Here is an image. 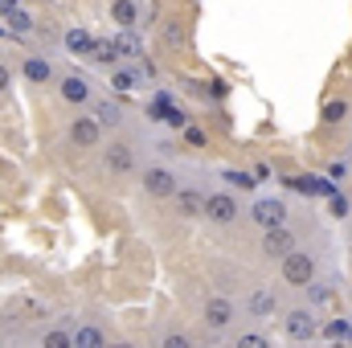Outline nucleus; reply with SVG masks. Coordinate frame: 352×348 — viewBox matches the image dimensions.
<instances>
[{"instance_id":"nucleus-1","label":"nucleus","mask_w":352,"mask_h":348,"mask_svg":"<svg viewBox=\"0 0 352 348\" xmlns=\"http://www.w3.org/2000/svg\"><path fill=\"white\" fill-rule=\"evenodd\" d=\"M316 270H320V262H316L311 250H291L287 259L278 262V279L287 287H295V291H307L316 283Z\"/></svg>"},{"instance_id":"nucleus-2","label":"nucleus","mask_w":352,"mask_h":348,"mask_svg":"<svg viewBox=\"0 0 352 348\" xmlns=\"http://www.w3.org/2000/svg\"><path fill=\"white\" fill-rule=\"evenodd\" d=\"M283 332H287L295 345L316 340V336H320V316H316V307H287V312H283Z\"/></svg>"},{"instance_id":"nucleus-3","label":"nucleus","mask_w":352,"mask_h":348,"mask_svg":"<svg viewBox=\"0 0 352 348\" xmlns=\"http://www.w3.org/2000/svg\"><path fill=\"white\" fill-rule=\"evenodd\" d=\"M201 320H205V328H209V332H230V328H234V320H238V303H234V299H226V295H209V299H205Z\"/></svg>"},{"instance_id":"nucleus-4","label":"nucleus","mask_w":352,"mask_h":348,"mask_svg":"<svg viewBox=\"0 0 352 348\" xmlns=\"http://www.w3.org/2000/svg\"><path fill=\"white\" fill-rule=\"evenodd\" d=\"M58 94H62V102H70V107H90V102H94V87H90L87 74H78V70H70V74L58 78Z\"/></svg>"},{"instance_id":"nucleus-5","label":"nucleus","mask_w":352,"mask_h":348,"mask_svg":"<svg viewBox=\"0 0 352 348\" xmlns=\"http://www.w3.org/2000/svg\"><path fill=\"white\" fill-rule=\"evenodd\" d=\"M250 217H254V226H263V230H278V226H287V201H278V197H258V201L250 205Z\"/></svg>"},{"instance_id":"nucleus-6","label":"nucleus","mask_w":352,"mask_h":348,"mask_svg":"<svg viewBox=\"0 0 352 348\" xmlns=\"http://www.w3.org/2000/svg\"><path fill=\"white\" fill-rule=\"evenodd\" d=\"M205 217H209L213 226H234V221L242 217V209H238V201H234L230 193H209V197H205Z\"/></svg>"},{"instance_id":"nucleus-7","label":"nucleus","mask_w":352,"mask_h":348,"mask_svg":"<svg viewBox=\"0 0 352 348\" xmlns=\"http://www.w3.org/2000/svg\"><path fill=\"white\" fill-rule=\"evenodd\" d=\"M66 135H70V144H74V148H82V152L102 144V127H98V119H94V115H74Z\"/></svg>"},{"instance_id":"nucleus-8","label":"nucleus","mask_w":352,"mask_h":348,"mask_svg":"<svg viewBox=\"0 0 352 348\" xmlns=\"http://www.w3.org/2000/svg\"><path fill=\"white\" fill-rule=\"evenodd\" d=\"M102 168L111 176H127L131 168H135V148L127 144V140H115L107 152H102Z\"/></svg>"},{"instance_id":"nucleus-9","label":"nucleus","mask_w":352,"mask_h":348,"mask_svg":"<svg viewBox=\"0 0 352 348\" xmlns=\"http://www.w3.org/2000/svg\"><path fill=\"white\" fill-rule=\"evenodd\" d=\"M144 193H148V197H173L176 193V173L164 168V164L144 168Z\"/></svg>"},{"instance_id":"nucleus-10","label":"nucleus","mask_w":352,"mask_h":348,"mask_svg":"<svg viewBox=\"0 0 352 348\" xmlns=\"http://www.w3.org/2000/svg\"><path fill=\"white\" fill-rule=\"evenodd\" d=\"M295 250V234L287 230V226H278V230H263V254L266 259H287Z\"/></svg>"},{"instance_id":"nucleus-11","label":"nucleus","mask_w":352,"mask_h":348,"mask_svg":"<svg viewBox=\"0 0 352 348\" xmlns=\"http://www.w3.org/2000/svg\"><path fill=\"white\" fill-rule=\"evenodd\" d=\"M21 74L33 83V87H50L58 74H54V62L50 58H41V54H29L25 62H21Z\"/></svg>"},{"instance_id":"nucleus-12","label":"nucleus","mask_w":352,"mask_h":348,"mask_svg":"<svg viewBox=\"0 0 352 348\" xmlns=\"http://www.w3.org/2000/svg\"><path fill=\"white\" fill-rule=\"evenodd\" d=\"M173 205H176V213H180V217H192V221H197V217H205V197H201L197 188H176Z\"/></svg>"},{"instance_id":"nucleus-13","label":"nucleus","mask_w":352,"mask_h":348,"mask_svg":"<svg viewBox=\"0 0 352 348\" xmlns=\"http://www.w3.org/2000/svg\"><path fill=\"white\" fill-rule=\"evenodd\" d=\"M295 193H303V197H332L336 193V184L328 180V176H291L287 180Z\"/></svg>"},{"instance_id":"nucleus-14","label":"nucleus","mask_w":352,"mask_h":348,"mask_svg":"<svg viewBox=\"0 0 352 348\" xmlns=\"http://www.w3.org/2000/svg\"><path fill=\"white\" fill-rule=\"evenodd\" d=\"M246 312H250L254 320H270V316L278 312L274 291H263V287H258V291H250V295H246Z\"/></svg>"},{"instance_id":"nucleus-15","label":"nucleus","mask_w":352,"mask_h":348,"mask_svg":"<svg viewBox=\"0 0 352 348\" xmlns=\"http://www.w3.org/2000/svg\"><path fill=\"white\" fill-rule=\"evenodd\" d=\"M111 45H115V54H119L123 62H135V58L144 54V41L135 37V29H119V33L111 37Z\"/></svg>"},{"instance_id":"nucleus-16","label":"nucleus","mask_w":352,"mask_h":348,"mask_svg":"<svg viewBox=\"0 0 352 348\" xmlns=\"http://www.w3.org/2000/svg\"><path fill=\"white\" fill-rule=\"evenodd\" d=\"M90 115L98 119V127H119V123H123V111H119L111 98H94V102H90Z\"/></svg>"},{"instance_id":"nucleus-17","label":"nucleus","mask_w":352,"mask_h":348,"mask_svg":"<svg viewBox=\"0 0 352 348\" xmlns=\"http://www.w3.org/2000/svg\"><path fill=\"white\" fill-rule=\"evenodd\" d=\"M111 21H115L119 29H135V25H140V4H135V0H115V4H111Z\"/></svg>"},{"instance_id":"nucleus-18","label":"nucleus","mask_w":352,"mask_h":348,"mask_svg":"<svg viewBox=\"0 0 352 348\" xmlns=\"http://www.w3.org/2000/svg\"><path fill=\"white\" fill-rule=\"evenodd\" d=\"M74 348H111V345H107V332L98 324H78L74 328Z\"/></svg>"},{"instance_id":"nucleus-19","label":"nucleus","mask_w":352,"mask_h":348,"mask_svg":"<svg viewBox=\"0 0 352 348\" xmlns=\"http://www.w3.org/2000/svg\"><path fill=\"white\" fill-rule=\"evenodd\" d=\"M349 115H352L349 98H328V102H324V111H320V119H324L328 127H340V123H344Z\"/></svg>"},{"instance_id":"nucleus-20","label":"nucleus","mask_w":352,"mask_h":348,"mask_svg":"<svg viewBox=\"0 0 352 348\" xmlns=\"http://www.w3.org/2000/svg\"><path fill=\"white\" fill-rule=\"evenodd\" d=\"M320 336H324V340H336V345H349L352 340V324L344 320V316H336V320L320 324Z\"/></svg>"},{"instance_id":"nucleus-21","label":"nucleus","mask_w":352,"mask_h":348,"mask_svg":"<svg viewBox=\"0 0 352 348\" xmlns=\"http://www.w3.org/2000/svg\"><path fill=\"white\" fill-rule=\"evenodd\" d=\"M62 41H66V50H70V54H90L94 33H90V29H66V33H62Z\"/></svg>"},{"instance_id":"nucleus-22","label":"nucleus","mask_w":352,"mask_h":348,"mask_svg":"<svg viewBox=\"0 0 352 348\" xmlns=\"http://www.w3.org/2000/svg\"><path fill=\"white\" fill-rule=\"evenodd\" d=\"M111 87L119 90V94H127V90L140 87V74H135L131 66H115V70H111Z\"/></svg>"},{"instance_id":"nucleus-23","label":"nucleus","mask_w":352,"mask_h":348,"mask_svg":"<svg viewBox=\"0 0 352 348\" xmlns=\"http://www.w3.org/2000/svg\"><path fill=\"white\" fill-rule=\"evenodd\" d=\"M87 58H90V62H98V66H111V70H115V62H119L115 45H111V41H98V37H94V45H90Z\"/></svg>"},{"instance_id":"nucleus-24","label":"nucleus","mask_w":352,"mask_h":348,"mask_svg":"<svg viewBox=\"0 0 352 348\" xmlns=\"http://www.w3.org/2000/svg\"><path fill=\"white\" fill-rule=\"evenodd\" d=\"M160 41H164V50H184L188 33H184V25H180V21H168V25L160 29Z\"/></svg>"},{"instance_id":"nucleus-25","label":"nucleus","mask_w":352,"mask_h":348,"mask_svg":"<svg viewBox=\"0 0 352 348\" xmlns=\"http://www.w3.org/2000/svg\"><path fill=\"white\" fill-rule=\"evenodd\" d=\"M41 348H74V332L70 328H50L41 336Z\"/></svg>"},{"instance_id":"nucleus-26","label":"nucleus","mask_w":352,"mask_h":348,"mask_svg":"<svg viewBox=\"0 0 352 348\" xmlns=\"http://www.w3.org/2000/svg\"><path fill=\"white\" fill-rule=\"evenodd\" d=\"M4 21H8V33H16V37H29V33H33V17H29L25 8H16V12L4 17Z\"/></svg>"},{"instance_id":"nucleus-27","label":"nucleus","mask_w":352,"mask_h":348,"mask_svg":"<svg viewBox=\"0 0 352 348\" xmlns=\"http://www.w3.org/2000/svg\"><path fill=\"white\" fill-rule=\"evenodd\" d=\"M320 303H332V287L316 279V283L307 287V307H320Z\"/></svg>"},{"instance_id":"nucleus-28","label":"nucleus","mask_w":352,"mask_h":348,"mask_svg":"<svg viewBox=\"0 0 352 348\" xmlns=\"http://www.w3.org/2000/svg\"><path fill=\"white\" fill-rule=\"evenodd\" d=\"M234 348H274V345L266 340L263 332H242V336L234 340Z\"/></svg>"},{"instance_id":"nucleus-29","label":"nucleus","mask_w":352,"mask_h":348,"mask_svg":"<svg viewBox=\"0 0 352 348\" xmlns=\"http://www.w3.org/2000/svg\"><path fill=\"white\" fill-rule=\"evenodd\" d=\"M328 209H332V217H349V197H344V193H332V197H328Z\"/></svg>"},{"instance_id":"nucleus-30","label":"nucleus","mask_w":352,"mask_h":348,"mask_svg":"<svg viewBox=\"0 0 352 348\" xmlns=\"http://www.w3.org/2000/svg\"><path fill=\"white\" fill-rule=\"evenodd\" d=\"M160 348H192V340H188L184 332H164V336H160Z\"/></svg>"},{"instance_id":"nucleus-31","label":"nucleus","mask_w":352,"mask_h":348,"mask_svg":"<svg viewBox=\"0 0 352 348\" xmlns=\"http://www.w3.org/2000/svg\"><path fill=\"white\" fill-rule=\"evenodd\" d=\"M221 176H226L230 184H238V188H246V193L254 188V176H246V173H221Z\"/></svg>"},{"instance_id":"nucleus-32","label":"nucleus","mask_w":352,"mask_h":348,"mask_svg":"<svg viewBox=\"0 0 352 348\" xmlns=\"http://www.w3.org/2000/svg\"><path fill=\"white\" fill-rule=\"evenodd\" d=\"M184 140H188L192 148H205V131H201V127H184Z\"/></svg>"},{"instance_id":"nucleus-33","label":"nucleus","mask_w":352,"mask_h":348,"mask_svg":"<svg viewBox=\"0 0 352 348\" xmlns=\"http://www.w3.org/2000/svg\"><path fill=\"white\" fill-rule=\"evenodd\" d=\"M344 176H349V164H344V160L328 164V180H344Z\"/></svg>"},{"instance_id":"nucleus-34","label":"nucleus","mask_w":352,"mask_h":348,"mask_svg":"<svg viewBox=\"0 0 352 348\" xmlns=\"http://www.w3.org/2000/svg\"><path fill=\"white\" fill-rule=\"evenodd\" d=\"M12 87V70H8V66H4V62H0V94H4V90Z\"/></svg>"},{"instance_id":"nucleus-35","label":"nucleus","mask_w":352,"mask_h":348,"mask_svg":"<svg viewBox=\"0 0 352 348\" xmlns=\"http://www.w3.org/2000/svg\"><path fill=\"white\" fill-rule=\"evenodd\" d=\"M21 8V0H0V17H12Z\"/></svg>"},{"instance_id":"nucleus-36","label":"nucleus","mask_w":352,"mask_h":348,"mask_svg":"<svg viewBox=\"0 0 352 348\" xmlns=\"http://www.w3.org/2000/svg\"><path fill=\"white\" fill-rule=\"evenodd\" d=\"M111 348H135V345L131 340H119V345H111Z\"/></svg>"}]
</instances>
